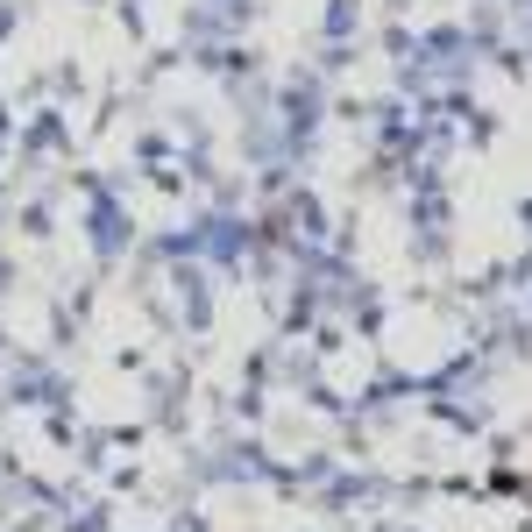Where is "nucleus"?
I'll use <instances>...</instances> for the list:
<instances>
[]
</instances>
